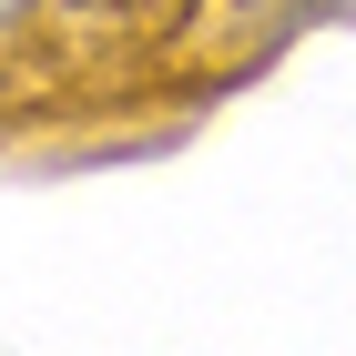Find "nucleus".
<instances>
[{"label":"nucleus","mask_w":356,"mask_h":356,"mask_svg":"<svg viewBox=\"0 0 356 356\" xmlns=\"http://www.w3.org/2000/svg\"><path fill=\"white\" fill-rule=\"evenodd\" d=\"M31 10H41V0H0V31H21V21H31Z\"/></svg>","instance_id":"obj_1"}]
</instances>
